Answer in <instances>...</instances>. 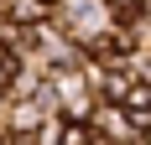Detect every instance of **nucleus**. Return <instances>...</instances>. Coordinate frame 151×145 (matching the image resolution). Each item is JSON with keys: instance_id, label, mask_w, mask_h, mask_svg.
I'll list each match as a JSON object with an SVG mask.
<instances>
[{"instance_id": "nucleus-1", "label": "nucleus", "mask_w": 151, "mask_h": 145, "mask_svg": "<svg viewBox=\"0 0 151 145\" xmlns=\"http://www.w3.org/2000/svg\"><path fill=\"white\" fill-rule=\"evenodd\" d=\"M16 68H21V62H16L11 52H5V47H0V88H11V78H16Z\"/></svg>"}]
</instances>
